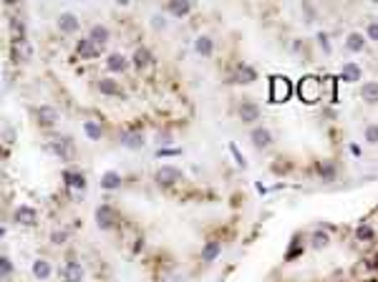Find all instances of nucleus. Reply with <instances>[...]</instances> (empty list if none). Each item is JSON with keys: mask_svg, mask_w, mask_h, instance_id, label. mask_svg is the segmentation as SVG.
I'll return each mask as SVG.
<instances>
[{"mask_svg": "<svg viewBox=\"0 0 378 282\" xmlns=\"http://www.w3.org/2000/svg\"><path fill=\"white\" fill-rule=\"evenodd\" d=\"M320 94H323V84L315 78V76H305V78H300V84H297V96L305 101V103H315L320 101Z\"/></svg>", "mask_w": 378, "mask_h": 282, "instance_id": "1", "label": "nucleus"}, {"mask_svg": "<svg viewBox=\"0 0 378 282\" xmlns=\"http://www.w3.org/2000/svg\"><path fill=\"white\" fill-rule=\"evenodd\" d=\"M292 96V81L287 76H273L270 81V101L273 103H285Z\"/></svg>", "mask_w": 378, "mask_h": 282, "instance_id": "2", "label": "nucleus"}, {"mask_svg": "<svg viewBox=\"0 0 378 282\" xmlns=\"http://www.w3.org/2000/svg\"><path fill=\"white\" fill-rule=\"evenodd\" d=\"M179 179H182V169H179V167L164 164V167L157 172V182H159L162 187H172V184H177Z\"/></svg>", "mask_w": 378, "mask_h": 282, "instance_id": "3", "label": "nucleus"}, {"mask_svg": "<svg viewBox=\"0 0 378 282\" xmlns=\"http://www.w3.org/2000/svg\"><path fill=\"white\" fill-rule=\"evenodd\" d=\"M96 222H98V227H101V229H111V227H113V222H116V212H113L108 204H103V207H98V209H96Z\"/></svg>", "mask_w": 378, "mask_h": 282, "instance_id": "4", "label": "nucleus"}, {"mask_svg": "<svg viewBox=\"0 0 378 282\" xmlns=\"http://www.w3.org/2000/svg\"><path fill=\"white\" fill-rule=\"evenodd\" d=\"M63 280L66 282H81L84 280V265H79L76 260L63 265Z\"/></svg>", "mask_w": 378, "mask_h": 282, "instance_id": "5", "label": "nucleus"}, {"mask_svg": "<svg viewBox=\"0 0 378 282\" xmlns=\"http://www.w3.org/2000/svg\"><path fill=\"white\" fill-rule=\"evenodd\" d=\"M76 51H79L84 58H98V56H101V46H98V43H94L91 38L79 40V46H76Z\"/></svg>", "mask_w": 378, "mask_h": 282, "instance_id": "6", "label": "nucleus"}, {"mask_svg": "<svg viewBox=\"0 0 378 282\" xmlns=\"http://www.w3.org/2000/svg\"><path fill=\"white\" fill-rule=\"evenodd\" d=\"M48 151H53V154H58L63 161L66 159H71V154H73V146H71V139L66 136V139H56V141H51V146H48Z\"/></svg>", "mask_w": 378, "mask_h": 282, "instance_id": "7", "label": "nucleus"}, {"mask_svg": "<svg viewBox=\"0 0 378 282\" xmlns=\"http://www.w3.org/2000/svg\"><path fill=\"white\" fill-rule=\"evenodd\" d=\"M250 139H252V144H255L257 149H265V146H270V141H273L270 131L265 129V126H255V129H252V134H250Z\"/></svg>", "mask_w": 378, "mask_h": 282, "instance_id": "8", "label": "nucleus"}, {"mask_svg": "<svg viewBox=\"0 0 378 282\" xmlns=\"http://www.w3.org/2000/svg\"><path fill=\"white\" fill-rule=\"evenodd\" d=\"M121 174L119 172H113V169H108V172H103V177H101V189H106V191H113V189H119L121 187Z\"/></svg>", "mask_w": 378, "mask_h": 282, "instance_id": "9", "label": "nucleus"}, {"mask_svg": "<svg viewBox=\"0 0 378 282\" xmlns=\"http://www.w3.org/2000/svg\"><path fill=\"white\" fill-rule=\"evenodd\" d=\"M240 116H242L245 124H252V121H257V118H260V106H257L255 101H245V103H242V108H240Z\"/></svg>", "mask_w": 378, "mask_h": 282, "instance_id": "10", "label": "nucleus"}, {"mask_svg": "<svg viewBox=\"0 0 378 282\" xmlns=\"http://www.w3.org/2000/svg\"><path fill=\"white\" fill-rule=\"evenodd\" d=\"M63 179L68 187L73 189H86V177L81 172H73V169H63Z\"/></svg>", "mask_w": 378, "mask_h": 282, "instance_id": "11", "label": "nucleus"}, {"mask_svg": "<svg viewBox=\"0 0 378 282\" xmlns=\"http://www.w3.org/2000/svg\"><path fill=\"white\" fill-rule=\"evenodd\" d=\"M121 144L126 149H141L144 146V134L141 131H124L121 134Z\"/></svg>", "mask_w": 378, "mask_h": 282, "instance_id": "12", "label": "nucleus"}, {"mask_svg": "<svg viewBox=\"0 0 378 282\" xmlns=\"http://www.w3.org/2000/svg\"><path fill=\"white\" fill-rule=\"evenodd\" d=\"M58 25L63 33H76L79 30V18H76L73 13H61L58 15Z\"/></svg>", "mask_w": 378, "mask_h": 282, "instance_id": "13", "label": "nucleus"}, {"mask_svg": "<svg viewBox=\"0 0 378 282\" xmlns=\"http://www.w3.org/2000/svg\"><path fill=\"white\" fill-rule=\"evenodd\" d=\"M15 222L18 224H35L38 222V214L33 207H18L15 209Z\"/></svg>", "mask_w": 378, "mask_h": 282, "instance_id": "14", "label": "nucleus"}, {"mask_svg": "<svg viewBox=\"0 0 378 282\" xmlns=\"http://www.w3.org/2000/svg\"><path fill=\"white\" fill-rule=\"evenodd\" d=\"M361 96L368 103H378V81H366L363 89H361Z\"/></svg>", "mask_w": 378, "mask_h": 282, "instance_id": "15", "label": "nucleus"}, {"mask_svg": "<svg viewBox=\"0 0 378 282\" xmlns=\"http://www.w3.org/2000/svg\"><path fill=\"white\" fill-rule=\"evenodd\" d=\"M98 89H101L106 96H124L121 86H119L113 78H101V81H98Z\"/></svg>", "mask_w": 378, "mask_h": 282, "instance_id": "16", "label": "nucleus"}, {"mask_svg": "<svg viewBox=\"0 0 378 282\" xmlns=\"http://www.w3.org/2000/svg\"><path fill=\"white\" fill-rule=\"evenodd\" d=\"M346 48L353 51V53H361V51L366 48V35H363V33H351V35L346 38Z\"/></svg>", "mask_w": 378, "mask_h": 282, "instance_id": "17", "label": "nucleus"}, {"mask_svg": "<svg viewBox=\"0 0 378 282\" xmlns=\"http://www.w3.org/2000/svg\"><path fill=\"white\" fill-rule=\"evenodd\" d=\"M38 118H41V124L53 126L56 121H58V111H56L53 106H41V108H38Z\"/></svg>", "mask_w": 378, "mask_h": 282, "instance_id": "18", "label": "nucleus"}, {"mask_svg": "<svg viewBox=\"0 0 378 282\" xmlns=\"http://www.w3.org/2000/svg\"><path fill=\"white\" fill-rule=\"evenodd\" d=\"M219 252H222V245H219V242H207V245L202 247V260L204 262H214L217 257H219Z\"/></svg>", "mask_w": 378, "mask_h": 282, "instance_id": "19", "label": "nucleus"}, {"mask_svg": "<svg viewBox=\"0 0 378 282\" xmlns=\"http://www.w3.org/2000/svg\"><path fill=\"white\" fill-rule=\"evenodd\" d=\"M106 66H108L111 71H126V68H129V58H126L124 53H111L108 61H106Z\"/></svg>", "mask_w": 378, "mask_h": 282, "instance_id": "20", "label": "nucleus"}, {"mask_svg": "<svg viewBox=\"0 0 378 282\" xmlns=\"http://www.w3.org/2000/svg\"><path fill=\"white\" fill-rule=\"evenodd\" d=\"M84 134L91 139V141H98L103 136V126L98 124V121H84Z\"/></svg>", "mask_w": 378, "mask_h": 282, "instance_id": "21", "label": "nucleus"}, {"mask_svg": "<svg viewBox=\"0 0 378 282\" xmlns=\"http://www.w3.org/2000/svg\"><path fill=\"white\" fill-rule=\"evenodd\" d=\"M33 275L38 280H48L51 277V262L48 260H35L33 262Z\"/></svg>", "mask_w": 378, "mask_h": 282, "instance_id": "22", "label": "nucleus"}, {"mask_svg": "<svg viewBox=\"0 0 378 282\" xmlns=\"http://www.w3.org/2000/svg\"><path fill=\"white\" fill-rule=\"evenodd\" d=\"M167 10L182 18V15H187L189 10H192V3H184V0H172V3H167Z\"/></svg>", "mask_w": 378, "mask_h": 282, "instance_id": "23", "label": "nucleus"}, {"mask_svg": "<svg viewBox=\"0 0 378 282\" xmlns=\"http://www.w3.org/2000/svg\"><path fill=\"white\" fill-rule=\"evenodd\" d=\"M134 66H136V68L151 66V51H149V48H136V53H134Z\"/></svg>", "mask_w": 378, "mask_h": 282, "instance_id": "24", "label": "nucleus"}, {"mask_svg": "<svg viewBox=\"0 0 378 282\" xmlns=\"http://www.w3.org/2000/svg\"><path fill=\"white\" fill-rule=\"evenodd\" d=\"M343 81H361V66L353 61L343 63Z\"/></svg>", "mask_w": 378, "mask_h": 282, "instance_id": "25", "label": "nucleus"}, {"mask_svg": "<svg viewBox=\"0 0 378 282\" xmlns=\"http://www.w3.org/2000/svg\"><path fill=\"white\" fill-rule=\"evenodd\" d=\"M94 43H98V46H103V43H108V28H103V25H94L91 28V35H89Z\"/></svg>", "mask_w": 378, "mask_h": 282, "instance_id": "26", "label": "nucleus"}, {"mask_svg": "<svg viewBox=\"0 0 378 282\" xmlns=\"http://www.w3.org/2000/svg\"><path fill=\"white\" fill-rule=\"evenodd\" d=\"M255 78H257V71L252 66H240V71H237V81H240V84H252Z\"/></svg>", "mask_w": 378, "mask_h": 282, "instance_id": "27", "label": "nucleus"}, {"mask_svg": "<svg viewBox=\"0 0 378 282\" xmlns=\"http://www.w3.org/2000/svg\"><path fill=\"white\" fill-rule=\"evenodd\" d=\"M318 172H320V177H323L325 182H333V179H335V164H333V161H320Z\"/></svg>", "mask_w": 378, "mask_h": 282, "instance_id": "28", "label": "nucleus"}, {"mask_svg": "<svg viewBox=\"0 0 378 282\" xmlns=\"http://www.w3.org/2000/svg\"><path fill=\"white\" fill-rule=\"evenodd\" d=\"M194 46H197V53L209 56V53H212V38H209V35H199Z\"/></svg>", "mask_w": 378, "mask_h": 282, "instance_id": "29", "label": "nucleus"}, {"mask_svg": "<svg viewBox=\"0 0 378 282\" xmlns=\"http://www.w3.org/2000/svg\"><path fill=\"white\" fill-rule=\"evenodd\" d=\"M366 141L368 144H378V124H368L366 126Z\"/></svg>", "mask_w": 378, "mask_h": 282, "instance_id": "30", "label": "nucleus"}, {"mask_svg": "<svg viewBox=\"0 0 378 282\" xmlns=\"http://www.w3.org/2000/svg\"><path fill=\"white\" fill-rule=\"evenodd\" d=\"M356 237H358L361 242H366V239H371V237H373V229H371L368 224H361V227L356 229Z\"/></svg>", "mask_w": 378, "mask_h": 282, "instance_id": "31", "label": "nucleus"}, {"mask_svg": "<svg viewBox=\"0 0 378 282\" xmlns=\"http://www.w3.org/2000/svg\"><path fill=\"white\" fill-rule=\"evenodd\" d=\"M366 38H368V40H378V23H376V20L366 25Z\"/></svg>", "mask_w": 378, "mask_h": 282, "instance_id": "32", "label": "nucleus"}, {"mask_svg": "<svg viewBox=\"0 0 378 282\" xmlns=\"http://www.w3.org/2000/svg\"><path fill=\"white\" fill-rule=\"evenodd\" d=\"M230 151H232V156H235V161L240 167H247V161H245V156H242V151L237 149V144H230Z\"/></svg>", "mask_w": 378, "mask_h": 282, "instance_id": "33", "label": "nucleus"}, {"mask_svg": "<svg viewBox=\"0 0 378 282\" xmlns=\"http://www.w3.org/2000/svg\"><path fill=\"white\" fill-rule=\"evenodd\" d=\"M0 272H3L5 277H8L10 272H13V262H10L8 257H3V260H0Z\"/></svg>", "mask_w": 378, "mask_h": 282, "instance_id": "34", "label": "nucleus"}, {"mask_svg": "<svg viewBox=\"0 0 378 282\" xmlns=\"http://www.w3.org/2000/svg\"><path fill=\"white\" fill-rule=\"evenodd\" d=\"M151 25H154L157 30H159V28H167V20H164V15H154V18H151Z\"/></svg>", "mask_w": 378, "mask_h": 282, "instance_id": "35", "label": "nucleus"}, {"mask_svg": "<svg viewBox=\"0 0 378 282\" xmlns=\"http://www.w3.org/2000/svg\"><path fill=\"white\" fill-rule=\"evenodd\" d=\"M51 239L56 242V245H63V239H66V232H53V234H51Z\"/></svg>", "mask_w": 378, "mask_h": 282, "instance_id": "36", "label": "nucleus"}, {"mask_svg": "<svg viewBox=\"0 0 378 282\" xmlns=\"http://www.w3.org/2000/svg\"><path fill=\"white\" fill-rule=\"evenodd\" d=\"M157 154H159V156H177V154H179V149H159Z\"/></svg>", "mask_w": 378, "mask_h": 282, "instance_id": "37", "label": "nucleus"}, {"mask_svg": "<svg viewBox=\"0 0 378 282\" xmlns=\"http://www.w3.org/2000/svg\"><path fill=\"white\" fill-rule=\"evenodd\" d=\"M318 40H320V46H323L325 51H330V43H328V35H325V33H320V35H318Z\"/></svg>", "mask_w": 378, "mask_h": 282, "instance_id": "38", "label": "nucleus"}, {"mask_svg": "<svg viewBox=\"0 0 378 282\" xmlns=\"http://www.w3.org/2000/svg\"><path fill=\"white\" fill-rule=\"evenodd\" d=\"M5 139H8V144H13V139H15V131H13V126H5Z\"/></svg>", "mask_w": 378, "mask_h": 282, "instance_id": "39", "label": "nucleus"}, {"mask_svg": "<svg viewBox=\"0 0 378 282\" xmlns=\"http://www.w3.org/2000/svg\"><path fill=\"white\" fill-rule=\"evenodd\" d=\"M325 242H328V237H323V234L318 232V234H315V245H318V247H323V245H325Z\"/></svg>", "mask_w": 378, "mask_h": 282, "instance_id": "40", "label": "nucleus"}, {"mask_svg": "<svg viewBox=\"0 0 378 282\" xmlns=\"http://www.w3.org/2000/svg\"><path fill=\"white\" fill-rule=\"evenodd\" d=\"M368 267H376V270H378V257H376L373 262H368Z\"/></svg>", "mask_w": 378, "mask_h": 282, "instance_id": "41", "label": "nucleus"}]
</instances>
